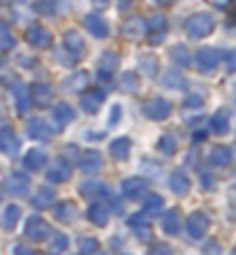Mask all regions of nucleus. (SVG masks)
<instances>
[{
  "instance_id": "1",
  "label": "nucleus",
  "mask_w": 236,
  "mask_h": 255,
  "mask_svg": "<svg viewBox=\"0 0 236 255\" xmlns=\"http://www.w3.org/2000/svg\"><path fill=\"white\" fill-rule=\"evenodd\" d=\"M211 30H213V19H211L209 14H195V16H190V21H188L190 37H204Z\"/></svg>"
},
{
  "instance_id": "2",
  "label": "nucleus",
  "mask_w": 236,
  "mask_h": 255,
  "mask_svg": "<svg viewBox=\"0 0 236 255\" xmlns=\"http://www.w3.org/2000/svg\"><path fill=\"white\" fill-rule=\"evenodd\" d=\"M123 30H125V35H130L132 40H137V37H142L149 28H146V23H144V19H139V16H132V19L125 21V26H123Z\"/></svg>"
},
{
  "instance_id": "3",
  "label": "nucleus",
  "mask_w": 236,
  "mask_h": 255,
  "mask_svg": "<svg viewBox=\"0 0 236 255\" xmlns=\"http://www.w3.org/2000/svg\"><path fill=\"white\" fill-rule=\"evenodd\" d=\"M86 28L95 35V37H104V35H107V30H109L107 23H104V19H102V16H97V14H88V16H86Z\"/></svg>"
},
{
  "instance_id": "4",
  "label": "nucleus",
  "mask_w": 236,
  "mask_h": 255,
  "mask_svg": "<svg viewBox=\"0 0 236 255\" xmlns=\"http://www.w3.org/2000/svg\"><path fill=\"white\" fill-rule=\"evenodd\" d=\"M28 42H30L33 47H49L51 35H49L42 26H33L30 28V33H28Z\"/></svg>"
},
{
  "instance_id": "5",
  "label": "nucleus",
  "mask_w": 236,
  "mask_h": 255,
  "mask_svg": "<svg viewBox=\"0 0 236 255\" xmlns=\"http://www.w3.org/2000/svg\"><path fill=\"white\" fill-rule=\"evenodd\" d=\"M146 114H149L151 119H162V116L169 114V105L164 100H160V98H156V100H151L149 105H146Z\"/></svg>"
},
{
  "instance_id": "6",
  "label": "nucleus",
  "mask_w": 236,
  "mask_h": 255,
  "mask_svg": "<svg viewBox=\"0 0 236 255\" xmlns=\"http://www.w3.org/2000/svg\"><path fill=\"white\" fill-rule=\"evenodd\" d=\"M216 63H218V54L213 49H202V51L197 54V65L204 67V70H211Z\"/></svg>"
},
{
  "instance_id": "7",
  "label": "nucleus",
  "mask_w": 236,
  "mask_h": 255,
  "mask_svg": "<svg viewBox=\"0 0 236 255\" xmlns=\"http://www.w3.org/2000/svg\"><path fill=\"white\" fill-rule=\"evenodd\" d=\"M14 44V35L9 33V28L5 23H0V49H9Z\"/></svg>"
},
{
  "instance_id": "8",
  "label": "nucleus",
  "mask_w": 236,
  "mask_h": 255,
  "mask_svg": "<svg viewBox=\"0 0 236 255\" xmlns=\"http://www.w3.org/2000/svg\"><path fill=\"white\" fill-rule=\"evenodd\" d=\"M130 151V141L128 139H116L114 146H111V153L116 155V158H123V155H128Z\"/></svg>"
},
{
  "instance_id": "9",
  "label": "nucleus",
  "mask_w": 236,
  "mask_h": 255,
  "mask_svg": "<svg viewBox=\"0 0 236 255\" xmlns=\"http://www.w3.org/2000/svg\"><path fill=\"white\" fill-rule=\"evenodd\" d=\"M146 28H151V30H156V35H160L164 30V16H151Z\"/></svg>"
},
{
  "instance_id": "10",
  "label": "nucleus",
  "mask_w": 236,
  "mask_h": 255,
  "mask_svg": "<svg viewBox=\"0 0 236 255\" xmlns=\"http://www.w3.org/2000/svg\"><path fill=\"white\" fill-rule=\"evenodd\" d=\"M100 100H102V93H88L86 98H83V105H86L90 112H95V107L100 105Z\"/></svg>"
},
{
  "instance_id": "11",
  "label": "nucleus",
  "mask_w": 236,
  "mask_h": 255,
  "mask_svg": "<svg viewBox=\"0 0 236 255\" xmlns=\"http://www.w3.org/2000/svg\"><path fill=\"white\" fill-rule=\"evenodd\" d=\"M65 44H68L70 49H77V51H81V47H83V42H81V37L77 33H68V37H65Z\"/></svg>"
},
{
  "instance_id": "12",
  "label": "nucleus",
  "mask_w": 236,
  "mask_h": 255,
  "mask_svg": "<svg viewBox=\"0 0 236 255\" xmlns=\"http://www.w3.org/2000/svg\"><path fill=\"white\" fill-rule=\"evenodd\" d=\"M54 114H56V119H61L63 123H65V121H72V112H70V109L65 107V105H61V107L56 109Z\"/></svg>"
},
{
  "instance_id": "13",
  "label": "nucleus",
  "mask_w": 236,
  "mask_h": 255,
  "mask_svg": "<svg viewBox=\"0 0 236 255\" xmlns=\"http://www.w3.org/2000/svg\"><path fill=\"white\" fill-rule=\"evenodd\" d=\"M28 162H30V167H40V162H44V153L42 151H33L28 155Z\"/></svg>"
},
{
  "instance_id": "14",
  "label": "nucleus",
  "mask_w": 236,
  "mask_h": 255,
  "mask_svg": "<svg viewBox=\"0 0 236 255\" xmlns=\"http://www.w3.org/2000/svg\"><path fill=\"white\" fill-rule=\"evenodd\" d=\"M174 58H176V61H181L183 65H185V63H188V56H185V49H183V47H176V49H174Z\"/></svg>"
},
{
  "instance_id": "15",
  "label": "nucleus",
  "mask_w": 236,
  "mask_h": 255,
  "mask_svg": "<svg viewBox=\"0 0 236 255\" xmlns=\"http://www.w3.org/2000/svg\"><path fill=\"white\" fill-rule=\"evenodd\" d=\"M227 158H230V153H227V151H225V148H218L216 153H213V160H220V162H227Z\"/></svg>"
},
{
  "instance_id": "16",
  "label": "nucleus",
  "mask_w": 236,
  "mask_h": 255,
  "mask_svg": "<svg viewBox=\"0 0 236 255\" xmlns=\"http://www.w3.org/2000/svg\"><path fill=\"white\" fill-rule=\"evenodd\" d=\"M93 2H95V5H97V7H102V5H107L109 0H93Z\"/></svg>"
}]
</instances>
